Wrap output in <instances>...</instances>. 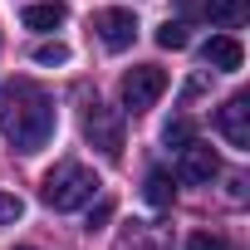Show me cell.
<instances>
[{
    "label": "cell",
    "instance_id": "cell-15",
    "mask_svg": "<svg viewBox=\"0 0 250 250\" xmlns=\"http://www.w3.org/2000/svg\"><path fill=\"white\" fill-rule=\"evenodd\" d=\"M35 64H69V44H59V40L54 44H40L35 49Z\"/></svg>",
    "mask_w": 250,
    "mask_h": 250
},
{
    "label": "cell",
    "instance_id": "cell-4",
    "mask_svg": "<svg viewBox=\"0 0 250 250\" xmlns=\"http://www.w3.org/2000/svg\"><path fill=\"white\" fill-rule=\"evenodd\" d=\"M83 138L103 152V157H123V113L103 108V103H88L83 113Z\"/></svg>",
    "mask_w": 250,
    "mask_h": 250
},
{
    "label": "cell",
    "instance_id": "cell-14",
    "mask_svg": "<svg viewBox=\"0 0 250 250\" xmlns=\"http://www.w3.org/2000/svg\"><path fill=\"white\" fill-rule=\"evenodd\" d=\"M20 216H25V201L10 196V191H0V226H15Z\"/></svg>",
    "mask_w": 250,
    "mask_h": 250
},
{
    "label": "cell",
    "instance_id": "cell-11",
    "mask_svg": "<svg viewBox=\"0 0 250 250\" xmlns=\"http://www.w3.org/2000/svg\"><path fill=\"white\" fill-rule=\"evenodd\" d=\"M143 196H147L152 206H172V201H177V187H172V177H167V172H147Z\"/></svg>",
    "mask_w": 250,
    "mask_h": 250
},
{
    "label": "cell",
    "instance_id": "cell-18",
    "mask_svg": "<svg viewBox=\"0 0 250 250\" xmlns=\"http://www.w3.org/2000/svg\"><path fill=\"white\" fill-rule=\"evenodd\" d=\"M15 250H35V245H15Z\"/></svg>",
    "mask_w": 250,
    "mask_h": 250
},
{
    "label": "cell",
    "instance_id": "cell-9",
    "mask_svg": "<svg viewBox=\"0 0 250 250\" xmlns=\"http://www.w3.org/2000/svg\"><path fill=\"white\" fill-rule=\"evenodd\" d=\"M64 15H69V10H64V0H35V5H25L20 20H25V30H40V35H44V30H59Z\"/></svg>",
    "mask_w": 250,
    "mask_h": 250
},
{
    "label": "cell",
    "instance_id": "cell-7",
    "mask_svg": "<svg viewBox=\"0 0 250 250\" xmlns=\"http://www.w3.org/2000/svg\"><path fill=\"white\" fill-rule=\"evenodd\" d=\"M216 133L230 143V147H240V152H250V98H226L221 108H216Z\"/></svg>",
    "mask_w": 250,
    "mask_h": 250
},
{
    "label": "cell",
    "instance_id": "cell-1",
    "mask_svg": "<svg viewBox=\"0 0 250 250\" xmlns=\"http://www.w3.org/2000/svg\"><path fill=\"white\" fill-rule=\"evenodd\" d=\"M54 98L30 83V79H5L0 83V133L20 157H35L54 143Z\"/></svg>",
    "mask_w": 250,
    "mask_h": 250
},
{
    "label": "cell",
    "instance_id": "cell-17",
    "mask_svg": "<svg viewBox=\"0 0 250 250\" xmlns=\"http://www.w3.org/2000/svg\"><path fill=\"white\" fill-rule=\"evenodd\" d=\"M108 216H113V201H98V206L88 211V230H98V226H103Z\"/></svg>",
    "mask_w": 250,
    "mask_h": 250
},
{
    "label": "cell",
    "instance_id": "cell-2",
    "mask_svg": "<svg viewBox=\"0 0 250 250\" xmlns=\"http://www.w3.org/2000/svg\"><path fill=\"white\" fill-rule=\"evenodd\" d=\"M93 191H98V177L83 162H54L44 172V187H40L49 211H79V206L93 201Z\"/></svg>",
    "mask_w": 250,
    "mask_h": 250
},
{
    "label": "cell",
    "instance_id": "cell-10",
    "mask_svg": "<svg viewBox=\"0 0 250 250\" xmlns=\"http://www.w3.org/2000/svg\"><path fill=\"white\" fill-rule=\"evenodd\" d=\"M245 10H250V0H206V20L211 25H240L245 20Z\"/></svg>",
    "mask_w": 250,
    "mask_h": 250
},
{
    "label": "cell",
    "instance_id": "cell-12",
    "mask_svg": "<svg viewBox=\"0 0 250 250\" xmlns=\"http://www.w3.org/2000/svg\"><path fill=\"white\" fill-rule=\"evenodd\" d=\"M187 40H191V35H187L182 20H167V25L157 30V44H162V49H187Z\"/></svg>",
    "mask_w": 250,
    "mask_h": 250
},
{
    "label": "cell",
    "instance_id": "cell-3",
    "mask_svg": "<svg viewBox=\"0 0 250 250\" xmlns=\"http://www.w3.org/2000/svg\"><path fill=\"white\" fill-rule=\"evenodd\" d=\"M162 93H167V69H157V64H133L123 74V108L147 113Z\"/></svg>",
    "mask_w": 250,
    "mask_h": 250
},
{
    "label": "cell",
    "instance_id": "cell-6",
    "mask_svg": "<svg viewBox=\"0 0 250 250\" xmlns=\"http://www.w3.org/2000/svg\"><path fill=\"white\" fill-rule=\"evenodd\" d=\"M93 30H98L103 49L123 54V49H133V40H138V15H133V10H123V5H108V10L93 15Z\"/></svg>",
    "mask_w": 250,
    "mask_h": 250
},
{
    "label": "cell",
    "instance_id": "cell-8",
    "mask_svg": "<svg viewBox=\"0 0 250 250\" xmlns=\"http://www.w3.org/2000/svg\"><path fill=\"white\" fill-rule=\"evenodd\" d=\"M201 59H206L211 69H221V74H235V69L245 64V49H240L235 35H211V40L201 44Z\"/></svg>",
    "mask_w": 250,
    "mask_h": 250
},
{
    "label": "cell",
    "instance_id": "cell-13",
    "mask_svg": "<svg viewBox=\"0 0 250 250\" xmlns=\"http://www.w3.org/2000/svg\"><path fill=\"white\" fill-rule=\"evenodd\" d=\"M162 143H167V147H182V143H191V123H187V118H172L167 128H162Z\"/></svg>",
    "mask_w": 250,
    "mask_h": 250
},
{
    "label": "cell",
    "instance_id": "cell-5",
    "mask_svg": "<svg viewBox=\"0 0 250 250\" xmlns=\"http://www.w3.org/2000/svg\"><path fill=\"white\" fill-rule=\"evenodd\" d=\"M182 157H177V177L187 182V187H211L216 177H221V157H216V147L211 143H182L177 147Z\"/></svg>",
    "mask_w": 250,
    "mask_h": 250
},
{
    "label": "cell",
    "instance_id": "cell-16",
    "mask_svg": "<svg viewBox=\"0 0 250 250\" xmlns=\"http://www.w3.org/2000/svg\"><path fill=\"white\" fill-rule=\"evenodd\" d=\"M187 250H226V240H221V235H211V230H196V235L187 240Z\"/></svg>",
    "mask_w": 250,
    "mask_h": 250
}]
</instances>
